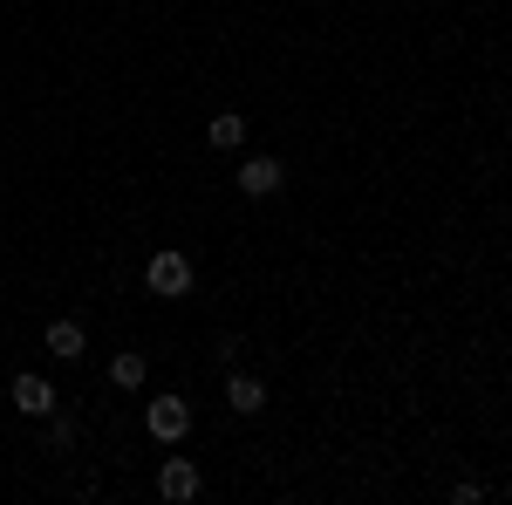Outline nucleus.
I'll return each instance as SVG.
<instances>
[{"instance_id": "obj_2", "label": "nucleus", "mask_w": 512, "mask_h": 505, "mask_svg": "<svg viewBox=\"0 0 512 505\" xmlns=\"http://www.w3.org/2000/svg\"><path fill=\"white\" fill-rule=\"evenodd\" d=\"M144 424H151V437H158V444H178V437L192 430V410H185V396H158Z\"/></svg>"}, {"instance_id": "obj_4", "label": "nucleus", "mask_w": 512, "mask_h": 505, "mask_svg": "<svg viewBox=\"0 0 512 505\" xmlns=\"http://www.w3.org/2000/svg\"><path fill=\"white\" fill-rule=\"evenodd\" d=\"M239 192L246 198H274L280 192V157H246V164H239Z\"/></svg>"}, {"instance_id": "obj_6", "label": "nucleus", "mask_w": 512, "mask_h": 505, "mask_svg": "<svg viewBox=\"0 0 512 505\" xmlns=\"http://www.w3.org/2000/svg\"><path fill=\"white\" fill-rule=\"evenodd\" d=\"M82 349H89L82 321H55V328H48V355H55V362H76Z\"/></svg>"}, {"instance_id": "obj_7", "label": "nucleus", "mask_w": 512, "mask_h": 505, "mask_svg": "<svg viewBox=\"0 0 512 505\" xmlns=\"http://www.w3.org/2000/svg\"><path fill=\"white\" fill-rule=\"evenodd\" d=\"M205 144H212V151H239V144H246V117H233V110H226V117H212Z\"/></svg>"}, {"instance_id": "obj_1", "label": "nucleus", "mask_w": 512, "mask_h": 505, "mask_svg": "<svg viewBox=\"0 0 512 505\" xmlns=\"http://www.w3.org/2000/svg\"><path fill=\"white\" fill-rule=\"evenodd\" d=\"M144 280H151V294H164V301H178V294L192 287V260H185V253H151V267H144Z\"/></svg>"}, {"instance_id": "obj_8", "label": "nucleus", "mask_w": 512, "mask_h": 505, "mask_svg": "<svg viewBox=\"0 0 512 505\" xmlns=\"http://www.w3.org/2000/svg\"><path fill=\"white\" fill-rule=\"evenodd\" d=\"M226 403H233L239 417H253V410H260V403H267V389L253 383V376H233V383H226Z\"/></svg>"}, {"instance_id": "obj_5", "label": "nucleus", "mask_w": 512, "mask_h": 505, "mask_svg": "<svg viewBox=\"0 0 512 505\" xmlns=\"http://www.w3.org/2000/svg\"><path fill=\"white\" fill-rule=\"evenodd\" d=\"M158 492L164 499H198V465L192 458H171V465L158 471Z\"/></svg>"}, {"instance_id": "obj_9", "label": "nucleus", "mask_w": 512, "mask_h": 505, "mask_svg": "<svg viewBox=\"0 0 512 505\" xmlns=\"http://www.w3.org/2000/svg\"><path fill=\"white\" fill-rule=\"evenodd\" d=\"M110 376H117L123 389H137V383H144V355H137V349H123L117 362H110Z\"/></svg>"}, {"instance_id": "obj_3", "label": "nucleus", "mask_w": 512, "mask_h": 505, "mask_svg": "<svg viewBox=\"0 0 512 505\" xmlns=\"http://www.w3.org/2000/svg\"><path fill=\"white\" fill-rule=\"evenodd\" d=\"M7 396H14L21 417H48V410H55V383H48V376H14Z\"/></svg>"}, {"instance_id": "obj_10", "label": "nucleus", "mask_w": 512, "mask_h": 505, "mask_svg": "<svg viewBox=\"0 0 512 505\" xmlns=\"http://www.w3.org/2000/svg\"><path fill=\"white\" fill-rule=\"evenodd\" d=\"M48 444H55V451H69V444H76V424H69V417H55V430H48Z\"/></svg>"}]
</instances>
